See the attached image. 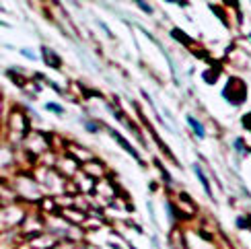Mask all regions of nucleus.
I'll list each match as a JSON object with an SVG mask.
<instances>
[{
  "label": "nucleus",
  "instance_id": "f257e3e1",
  "mask_svg": "<svg viewBox=\"0 0 251 249\" xmlns=\"http://www.w3.org/2000/svg\"><path fill=\"white\" fill-rule=\"evenodd\" d=\"M187 122H189V126H192V128H194V132H196V134H198V136H200V138H202V136H204V128H202V126L198 124V122H196V120H194V118H187Z\"/></svg>",
  "mask_w": 251,
  "mask_h": 249
},
{
  "label": "nucleus",
  "instance_id": "f03ea898",
  "mask_svg": "<svg viewBox=\"0 0 251 249\" xmlns=\"http://www.w3.org/2000/svg\"><path fill=\"white\" fill-rule=\"evenodd\" d=\"M194 169H196V173H198V177L202 179V183H204V187H206V189H208V192H210V183H208V181H206V177H204V173L200 171V167L196 165V167H194Z\"/></svg>",
  "mask_w": 251,
  "mask_h": 249
},
{
  "label": "nucleus",
  "instance_id": "7ed1b4c3",
  "mask_svg": "<svg viewBox=\"0 0 251 249\" xmlns=\"http://www.w3.org/2000/svg\"><path fill=\"white\" fill-rule=\"evenodd\" d=\"M45 107H47V109H49V111H56V113H62V107H58V105H56V103H47V105H45Z\"/></svg>",
  "mask_w": 251,
  "mask_h": 249
}]
</instances>
